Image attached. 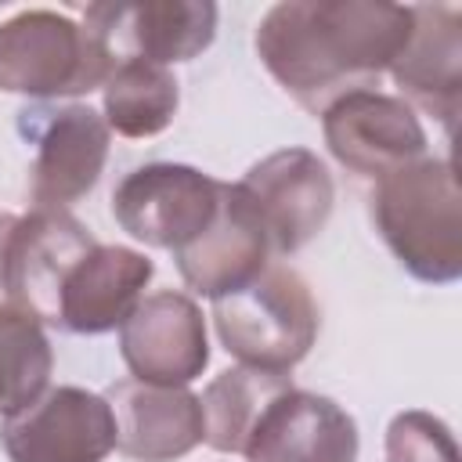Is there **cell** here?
<instances>
[{"label": "cell", "mask_w": 462, "mask_h": 462, "mask_svg": "<svg viewBox=\"0 0 462 462\" xmlns=\"http://www.w3.org/2000/svg\"><path fill=\"white\" fill-rule=\"evenodd\" d=\"M411 32V4L282 0L256 25V58L307 112L350 90H375Z\"/></svg>", "instance_id": "6da1fadb"}, {"label": "cell", "mask_w": 462, "mask_h": 462, "mask_svg": "<svg viewBox=\"0 0 462 462\" xmlns=\"http://www.w3.org/2000/svg\"><path fill=\"white\" fill-rule=\"evenodd\" d=\"M368 213L383 245L415 282L451 285L462 278V191L451 159L422 155L379 177Z\"/></svg>", "instance_id": "7a4b0ae2"}, {"label": "cell", "mask_w": 462, "mask_h": 462, "mask_svg": "<svg viewBox=\"0 0 462 462\" xmlns=\"http://www.w3.org/2000/svg\"><path fill=\"white\" fill-rule=\"evenodd\" d=\"M318 303L310 285L285 263H267L242 289L213 300L220 346L249 368L292 372L318 339Z\"/></svg>", "instance_id": "3957f363"}, {"label": "cell", "mask_w": 462, "mask_h": 462, "mask_svg": "<svg viewBox=\"0 0 462 462\" xmlns=\"http://www.w3.org/2000/svg\"><path fill=\"white\" fill-rule=\"evenodd\" d=\"M116 61L69 14L36 7L0 22V90L22 97H72L105 87Z\"/></svg>", "instance_id": "277c9868"}, {"label": "cell", "mask_w": 462, "mask_h": 462, "mask_svg": "<svg viewBox=\"0 0 462 462\" xmlns=\"http://www.w3.org/2000/svg\"><path fill=\"white\" fill-rule=\"evenodd\" d=\"M235 184L253 206L271 256H292L314 242L336 206L332 173L310 148H278L253 162Z\"/></svg>", "instance_id": "5b68a950"}, {"label": "cell", "mask_w": 462, "mask_h": 462, "mask_svg": "<svg viewBox=\"0 0 462 462\" xmlns=\"http://www.w3.org/2000/svg\"><path fill=\"white\" fill-rule=\"evenodd\" d=\"M220 184L188 162H148L116 184L112 217L134 242L177 253L213 220Z\"/></svg>", "instance_id": "8992f818"}, {"label": "cell", "mask_w": 462, "mask_h": 462, "mask_svg": "<svg viewBox=\"0 0 462 462\" xmlns=\"http://www.w3.org/2000/svg\"><path fill=\"white\" fill-rule=\"evenodd\" d=\"M7 462H105L116 451V415L105 393L47 386L32 404L4 415Z\"/></svg>", "instance_id": "52a82bcc"}, {"label": "cell", "mask_w": 462, "mask_h": 462, "mask_svg": "<svg viewBox=\"0 0 462 462\" xmlns=\"http://www.w3.org/2000/svg\"><path fill=\"white\" fill-rule=\"evenodd\" d=\"M83 25L101 40L108 58L177 65L199 58L217 36V4L209 0H134L90 4Z\"/></svg>", "instance_id": "ba28073f"}, {"label": "cell", "mask_w": 462, "mask_h": 462, "mask_svg": "<svg viewBox=\"0 0 462 462\" xmlns=\"http://www.w3.org/2000/svg\"><path fill=\"white\" fill-rule=\"evenodd\" d=\"M321 134L339 166L357 177H386L426 155V130L411 105L383 90H350L321 112Z\"/></svg>", "instance_id": "9c48e42d"}, {"label": "cell", "mask_w": 462, "mask_h": 462, "mask_svg": "<svg viewBox=\"0 0 462 462\" xmlns=\"http://www.w3.org/2000/svg\"><path fill=\"white\" fill-rule=\"evenodd\" d=\"M97 245L69 209H32L14 220L4 253V296L11 307L58 328V296L69 271Z\"/></svg>", "instance_id": "30bf717a"}, {"label": "cell", "mask_w": 462, "mask_h": 462, "mask_svg": "<svg viewBox=\"0 0 462 462\" xmlns=\"http://www.w3.org/2000/svg\"><path fill=\"white\" fill-rule=\"evenodd\" d=\"M119 354L141 383H195L209 365V336L199 303L173 289L144 296L119 325Z\"/></svg>", "instance_id": "8fae6325"}, {"label": "cell", "mask_w": 462, "mask_h": 462, "mask_svg": "<svg viewBox=\"0 0 462 462\" xmlns=\"http://www.w3.org/2000/svg\"><path fill=\"white\" fill-rule=\"evenodd\" d=\"M40 116L43 119L32 130L36 155L29 170L32 209H69L97 184L112 130L101 112L79 101Z\"/></svg>", "instance_id": "7c38bea8"}, {"label": "cell", "mask_w": 462, "mask_h": 462, "mask_svg": "<svg viewBox=\"0 0 462 462\" xmlns=\"http://www.w3.org/2000/svg\"><path fill=\"white\" fill-rule=\"evenodd\" d=\"M401 101L455 130L462 105V11L451 4H411V32L390 65Z\"/></svg>", "instance_id": "4fadbf2b"}, {"label": "cell", "mask_w": 462, "mask_h": 462, "mask_svg": "<svg viewBox=\"0 0 462 462\" xmlns=\"http://www.w3.org/2000/svg\"><path fill=\"white\" fill-rule=\"evenodd\" d=\"M357 422L325 393L289 386L260 415L245 462H357Z\"/></svg>", "instance_id": "5bb4252c"}, {"label": "cell", "mask_w": 462, "mask_h": 462, "mask_svg": "<svg viewBox=\"0 0 462 462\" xmlns=\"http://www.w3.org/2000/svg\"><path fill=\"white\" fill-rule=\"evenodd\" d=\"M267 256H271V245L253 206L245 202L238 184L224 180L213 220L188 245L173 253V263L191 292L220 300L242 289L245 282H253L271 263Z\"/></svg>", "instance_id": "9a60e30c"}, {"label": "cell", "mask_w": 462, "mask_h": 462, "mask_svg": "<svg viewBox=\"0 0 462 462\" xmlns=\"http://www.w3.org/2000/svg\"><path fill=\"white\" fill-rule=\"evenodd\" d=\"M116 415V451L130 462H177L206 440L199 393L119 379L105 390Z\"/></svg>", "instance_id": "2e32d148"}, {"label": "cell", "mask_w": 462, "mask_h": 462, "mask_svg": "<svg viewBox=\"0 0 462 462\" xmlns=\"http://www.w3.org/2000/svg\"><path fill=\"white\" fill-rule=\"evenodd\" d=\"M155 263L130 245L97 242L65 278L58 296V328L76 336H101L119 328L144 300Z\"/></svg>", "instance_id": "e0dca14e"}, {"label": "cell", "mask_w": 462, "mask_h": 462, "mask_svg": "<svg viewBox=\"0 0 462 462\" xmlns=\"http://www.w3.org/2000/svg\"><path fill=\"white\" fill-rule=\"evenodd\" d=\"M289 386H292L289 372H263L249 365H235L217 379H209V386L199 397L206 444L224 455H242L267 404Z\"/></svg>", "instance_id": "ac0fdd59"}, {"label": "cell", "mask_w": 462, "mask_h": 462, "mask_svg": "<svg viewBox=\"0 0 462 462\" xmlns=\"http://www.w3.org/2000/svg\"><path fill=\"white\" fill-rule=\"evenodd\" d=\"M105 123L119 137L141 141L162 134L180 105V83L166 65L119 61L101 87Z\"/></svg>", "instance_id": "d6986e66"}, {"label": "cell", "mask_w": 462, "mask_h": 462, "mask_svg": "<svg viewBox=\"0 0 462 462\" xmlns=\"http://www.w3.org/2000/svg\"><path fill=\"white\" fill-rule=\"evenodd\" d=\"M54 372V350L43 325L0 303V415H14L18 408L32 404Z\"/></svg>", "instance_id": "ffe728a7"}, {"label": "cell", "mask_w": 462, "mask_h": 462, "mask_svg": "<svg viewBox=\"0 0 462 462\" xmlns=\"http://www.w3.org/2000/svg\"><path fill=\"white\" fill-rule=\"evenodd\" d=\"M386 462H458V448L444 419L408 408L386 426Z\"/></svg>", "instance_id": "44dd1931"}, {"label": "cell", "mask_w": 462, "mask_h": 462, "mask_svg": "<svg viewBox=\"0 0 462 462\" xmlns=\"http://www.w3.org/2000/svg\"><path fill=\"white\" fill-rule=\"evenodd\" d=\"M14 213H4L0 209V292H4V253H7V238H11V231H14Z\"/></svg>", "instance_id": "7402d4cb"}]
</instances>
